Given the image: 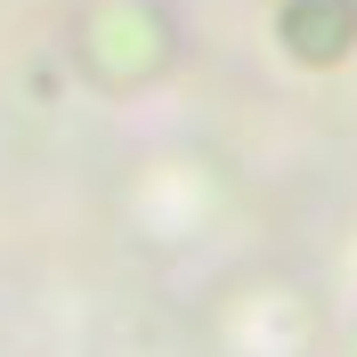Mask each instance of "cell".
<instances>
[{
  "mask_svg": "<svg viewBox=\"0 0 357 357\" xmlns=\"http://www.w3.org/2000/svg\"><path fill=\"white\" fill-rule=\"evenodd\" d=\"M276 41H284L301 66H341L357 49V0H284Z\"/></svg>",
  "mask_w": 357,
  "mask_h": 357,
  "instance_id": "cell-1",
  "label": "cell"
}]
</instances>
